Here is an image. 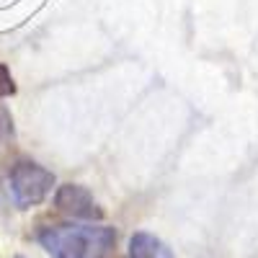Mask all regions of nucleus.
<instances>
[{"mask_svg": "<svg viewBox=\"0 0 258 258\" xmlns=\"http://www.w3.org/2000/svg\"><path fill=\"white\" fill-rule=\"evenodd\" d=\"M39 243L52 258H106L116 245L109 225H54L39 232Z\"/></svg>", "mask_w": 258, "mask_h": 258, "instance_id": "nucleus-1", "label": "nucleus"}, {"mask_svg": "<svg viewBox=\"0 0 258 258\" xmlns=\"http://www.w3.org/2000/svg\"><path fill=\"white\" fill-rule=\"evenodd\" d=\"M54 186V173L41 168L34 160H21L8 173V194L18 209L36 207L47 199V194Z\"/></svg>", "mask_w": 258, "mask_h": 258, "instance_id": "nucleus-2", "label": "nucleus"}, {"mask_svg": "<svg viewBox=\"0 0 258 258\" xmlns=\"http://www.w3.org/2000/svg\"><path fill=\"white\" fill-rule=\"evenodd\" d=\"M54 207L64 214H70V217H78V220H101L103 217V209L96 204L93 194L80 186V183H64L57 188L54 194Z\"/></svg>", "mask_w": 258, "mask_h": 258, "instance_id": "nucleus-3", "label": "nucleus"}, {"mask_svg": "<svg viewBox=\"0 0 258 258\" xmlns=\"http://www.w3.org/2000/svg\"><path fill=\"white\" fill-rule=\"evenodd\" d=\"M129 258H176V255L153 232L140 230L129 238Z\"/></svg>", "mask_w": 258, "mask_h": 258, "instance_id": "nucleus-4", "label": "nucleus"}, {"mask_svg": "<svg viewBox=\"0 0 258 258\" xmlns=\"http://www.w3.org/2000/svg\"><path fill=\"white\" fill-rule=\"evenodd\" d=\"M13 93H16V83H13L6 64H0V98H8Z\"/></svg>", "mask_w": 258, "mask_h": 258, "instance_id": "nucleus-5", "label": "nucleus"}, {"mask_svg": "<svg viewBox=\"0 0 258 258\" xmlns=\"http://www.w3.org/2000/svg\"><path fill=\"white\" fill-rule=\"evenodd\" d=\"M8 135H11V119H8V114L3 109H0V142H3Z\"/></svg>", "mask_w": 258, "mask_h": 258, "instance_id": "nucleus-6", "label": "nucleus"}]
</instances>
